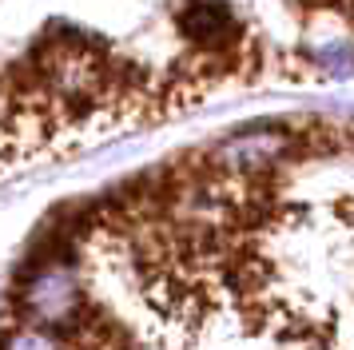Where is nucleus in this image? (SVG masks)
Instances as JSON below:
<instances>
[{"label": "nucleus", "mask_w": 354, "mask_h": 350, "mask_svg": "<svg viewBox=\"0 0 354 350\" xmlns=\"http://www.w3.org/2000/svg\"><path fill=\"white\" fill-rule=\"evenodd\" d=\"M0 350H68L64 338L40 326H24V322H8L0 331Z\"/></svg>", "instance_id": "obj_1"}]
</instances>
